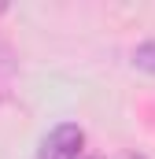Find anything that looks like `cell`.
Wrapping results in <instances>:
<instances>
[{
  "mask_svg": "<svg viewBox=\"0 0 155 159\" xmlns=\"http://www.w3.org/2000/svg\"><path fill=\"white\" fill-rule=\"evenodd\" d=\"M0 11H4V7H0Z\"/></svg>",
  "mask_w": 155,
  "mask_h": 159,
  "instance_id": "obj_5",
  "label": "cell"
},
{
  "mask_svg": "<svg viewBox=\"0 0 155 159\" xmlns=\"http://www.w3.org/2000/svg\"><path fill=\"white\" fill-rule=\"evenodd\" d=\"M118 159H148V156H144V152H122Z\"/></svg>",
  "mask_w": 155,
  "mask_h": 159,
  "instance_id": "obj_3",
  "label": "cell"
},
{
  "mask_svg": "<svg viewBox=\"0 0 155 159\" xmlns=\"http://www.w3.org/2000/svg\"><path fill=\"white\" fill-rule=\"evenodd\" d=\"M133 67L144 70V74H155V37L152 41H140L133 48Z\"/></svg>",
  "mask_w": 155,
  "mask_h": 159,
  "instance_id": "obj_2",
  "label": "cell"
},
{
  "mask_svg": "<svg viewBox=\"0 0 155 159\" xmlns=\"http://www.w3.org/2000/svg\"><path fill=\"white\" fill-rule=\"evenodd\" d=\"M81 159H92V156H81Z\"/></svg>",
  "mask_w": 155,
  "mask_h": 159,
  "instance_id": "obj_4",
  "label": "cell"
},
{
  "mask_svg": "<svg viewBox=\"0 0 155 159\" xmlns=\"http://www.w3.org/2000/svg\"><path fill=\"white\" fill-rule=\"evenodd\" d=\"M81 148H85V129L78 122H63L41 141L37 159H81Z\"/></svg>",
  "mask_w": 155,
  "mask_h": 159,
  "instance_id": "obj_1",
  "label": "cell"
}]
</instances>
